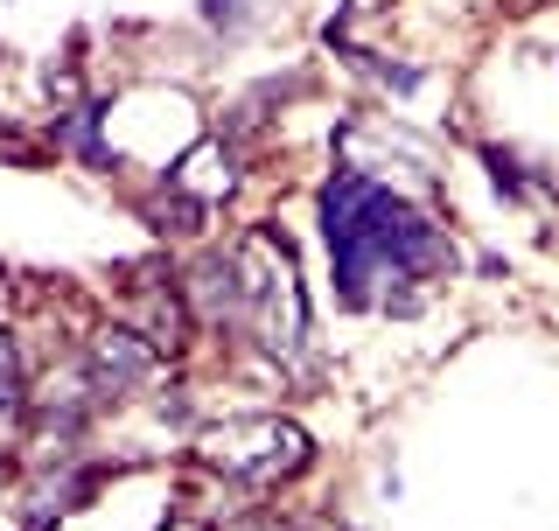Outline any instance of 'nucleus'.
Wrapping results in <instances>:
<instances>
[{
  "mask_svg": "<svg viewBox=\"0 0 559 531\" xmlns=\"http://www.w3.org/2000/svg\"><path fill=\"white\" fill-rule=\"evenodd\" d=\"M245 531H301V524H287V518H252Z\"/></svg>",
  "mask_w": 559,
  "mask_h": 531,
  "instance_id": "0eeeda50",
  "label": "nucleus"
},
{
  "mask_svg": "<svg viewBox=\"0 0 559 531\" xmlns=\"http://www.w3.org/2000/svg\"><path fill=\"white\" fill-rule=\"evenodd\" d=\"M203 280L217 294L203 300V322H231L245 329L259 350L273 357H294L308 335V300H301V273H294V252L273 232H245L224 259L203 266Z\"/></svg>",
  "mask_w": 559,
  "mask_h": 531,
  "instance_id": "f03ea898",
  "label": "nucleus"
},
{
  "mask_svg": "<svg viewBox=\"0 0 559 531\" xmlns=\"http://www.w3.org/2000/svg\"><path fill=\"white\" fill-rule=\"evenodd\" d=\"M197 455L217 475H231V483H287V475H301L314 462V440L294 427V420L280 413H238V420H217V427L197 434Z\"/></svg>",
  "mask_w": 559,
  "mask_h": 531,
  "instance_id": "7ed1b4c3",
  "label": "nucleus"
},
{
  "mask_svg": "<svg viewBox=\"0 0 559 531\" xmlns=\"http://www.w3.org/2000/svg\"><path fill=\"white\" fill-rule=\"evenodd\" d=\"M322 238L336 259V287L349 308L392 300V287H413V300H427V287L454 266L448 232L413 210L406 197L364 182V175H336L322 197Z\"/></svg>",
  "mask_w": 559,
  "mask_h": 531,
  "instance_id": "f257e3e1",
  "label": "nucleus"
},
{
  "mask_svg": "<svg viewBox=\"0 0 559 531\" xmlns=\"http://www.w3.org/2000/svg\"><path fill=\"white\" fill-rule=\"evenodd\" d=\"M22 427H28V378H22V350L14 335H0V462L22 448Z\"/></svg>",
  "mask_w": 559,
  "mask_h": 531,
  "instance_id": "39448f33",
  "label": "nucleus"
},
{
  "mask_svg": "<svg viewBox=\"0 0 559 531\" xmlns=\"http://www.w3.org/2000/svg\"><path fill=\"white\" fill-rule=\"evenodd\" d=\"M92 392H133V385H147L154 378V364H162V343L154 335H140V329H105L92 335Z\"/></svg>",
  "mask_w": 559,
  "mask_h": 531,
  "instance_id": "20e7f679",
  "label": "nucleus"
},
{
  "mask_svg": "<svg viewBox=\"0 0 559 531\" xmlns=\"http://www.w3.org/2000/svg\"><path fill=\"white\" fill-rule=\"evenodd\" d=\"M231 182H238V162L217 148V140H203V148L175 168V189H189V197H203V203L210 197H231Z\"/></svg>",
  "mask_w": 559,
  "mask_h": 531,
  "instance_id": "423d86ee",
  "label": "nucleus"
}]
</instances>
